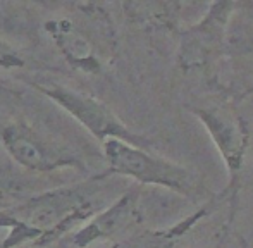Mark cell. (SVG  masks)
<instances>
[{
    "label": "cell",
    "instance_id": "obj_4",
    "mask_svg": "<svg viewBox=\"0 0 253 248\" xmlns=\"http://www.w3.org/2000/svg\"><path fill=\"white\" fill-rule=\"evenodd\" d=\"M2 143L10 157L28 171L52 172L78 165V161L71 152L23 121L7 124L3 127Z\"/></svg>",
    "mask_w": 253,
    "mask_h": 248
},
{
    "label": "cell",
    "instance_id": "obj_3",
    "mask_svg": "<svg viewBox=\"0 0 253 248\" xmlns=\"http://www.w3.org/2000/svg\"><path fill=\"white\" fill-rule=\"evenodd\" d=\"M37 90L47 95L50 100L66 109L80 124H83L97 140L105 143L107 140H121L129 145H145L143 138L133 134L105 104L98 102L97 98L88 97L84 93L62 86L57 83H40L35 84Z\"/></svg>",
    "mask_w": 253,
    "mask_h": 248
},
{
    "label": "cell",
    "instance_id": "obj_1",
    "mask_svg": "<svg viewBox=\"0 0 253 248\" xmlns=\"http://www.w3.org/2000/svg\"><path fill=\"white\" fill-rule=\"evenodd\" d=\"M98 179L81 185L48 190L0 210V226L9 233L3 248H16L24 243L47 245L93 217L98 205Z\"/></svg>",
    "mask_w": 253,
    "mask_h": 248
},
{
    "label": "cell",
    "instance_id": "obj_7",
    "mask_svg": "<svg viewBox=\"0 0 253 248\" xmlns=\"http://www.w3.org/2000/svg\"><path fill=\"white\" fill-rule=\"evenodd\" d=\"M172 238V233H136L124 238L114 248H169Z\"/></svg>",
    "mask_w": 253,
    "mask_h": 248
},
{
    "label": "cell",
    "instance_id": "obj_5",
    "mask_svg": "<svg viewBox=\"0 0 253 248\" xmlns=\"http://www.w3.org/2000/svg\"><path fill=\"white\" fill-rule=\"evenodd\" d=\"M45 30L71 67L83 73H97L100 69L93 33L74 17H57L47 21Z\"/></svg>",
    "mask_w": 253,
    "mask_h": 248
},
{
    "label": "cell",
    "instance_id": "obj_8",
    "mask_svg": "<svg viewBox=\"0 0 253 248\" xmlns=\"http://www.w3.org/2000/svg\"><path fill=\"white\" fill-rule=\"evenodd\" d=\"M23 66L24 61L19 57V54L9 43L0 40V67L2 69H14V67H23Z\"/></svg>",
    "mask_w": 253,
    "mask_h": 248
},
{
    "label": "cell",
    "instance_id": "obj_6",
    "mask_svg": "<svg viewBox=\"0 0 253 248\" xmlns=\"http://www.w3.org/2000/svg\"><path fill=\"white\" fill-rule=\"evenodd\" d=\"M141 222V212L138 205V195L134 191L121 197L116 204L105 210L97 212L86 226L73 236V243L80 248H86L100 240H110L133 229Z\"/></svg>",
    "mask_w": 253,
    "mask_h": 248
},
{
    "label": "cell",
    "instance_id": "obj_2",
    "mask_svg": "<svg viewBox=\"0 0 253 248\" xmlns=\"http://www.w3.org/2000/svg\"><path fill=\"white\" fill-rule=\"evenodd\" d=\"M103 150L110 171L121 176L150 185H162L184 193L195 188V178L186 169L177 167L160 157H153L148 152L140 150L126 141L107 140L103 143Z\"/></svg>",
    "mask_w": 253,
    "mask_h": 248
}]
</instances>
